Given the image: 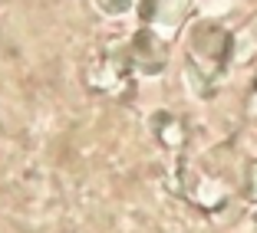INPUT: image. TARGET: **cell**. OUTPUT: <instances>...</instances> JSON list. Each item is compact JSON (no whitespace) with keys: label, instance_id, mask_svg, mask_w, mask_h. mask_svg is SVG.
Here are the masks:
<instances>
[{"label":"cell","instance_id":"obj_1","mask_svg":"<svg viewBox=\"0 0 257 233\" xmlns=\"http://www.w3.org/2000/svg\"><path fill=\"white\" fill-rule=\"evenodd\" d=\"M234 60V33H227L218 23H198L188 33V66L191 79L211 89L224 76L227 62Z\"/></svg>","mask_w":257,"mask_h":233},{"label":"cell","instance_id":"obj_2","mask_svg":"<svg viewBox=\"0 0 257 233\" xmlns=\"http://www.w3.org/2000/svg\"><path fill=\"white\" fill-rule=\"evenodd\" d=\"M165 60H168V46L152 30H139L132 36V43H128V66L132 69H139L145 76H155V72H162Z\"/></svg>","mask_w":257,"mask_h":233},{"label":"cell","instance_id":"obj_3","mask_svg":"<svg viewBox=\"0 0 257 233\" xmlns=\"http://www.w3.org/2000/svg\"><path fill=\"white\" fill-rule=\"evenodd\" d=\"M191 10V0H142V20L145 23H175Z\"/></svg>","mask_w":257,"mask_h":233},{"label":"cell","instance_id":"obj_4","mask_svg":"<svg viewBox=\"0 0 257 233\" xmlns=\"http://www.w3.org/2000/svg\"><path fill=\"white\" fill-rule=\"evenodd\" d=\"M96 4H99L102 10H106V14H125L132 0H96Z\"/></svg>","mask_w":257,"mask_h":233},{"label":"cell","instance_id":"obj_5","mask_svg":"<svg viewBox=\"0 0 257 233\" xmlns=\"http://www.w3.org/2000/svg\"><path fill=\"white\" fill-rule=\"evenodd\" d=\"M247 188H250V197L257 200V161H250L247 168Z\"/></svg>","mask_w":257,"mask_h":233}]
</instances>
